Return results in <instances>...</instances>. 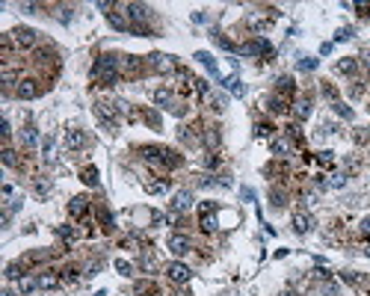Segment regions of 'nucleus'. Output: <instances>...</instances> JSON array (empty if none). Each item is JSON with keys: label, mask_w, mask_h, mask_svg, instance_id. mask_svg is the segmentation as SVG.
Wrapping results in <instances>:
<instances>
[{"label": "nucleus", "mask_w": 370, "mask_h": 296, "mask_svg": "<svg viewBox=\"0 0 370 296\" xmlns=\"http://www.w3.org/2000/svg\"><path fill=\"white\" fill-rule=\"evenodd\" d=\"M119 74H122V56H116V54H104L92 65V80L101 83V86L119 83Z\"/></svg>", "instance_id": "obj_1"}, {"label": "nucleus", "mask_w": 370, "mask_h": 296, "mask_svg": "<svg viewBox=\"0 0 370 296\" xmlns=\"http://www.w3.org/2000/svg\"><path fill=\"white\" fill-rule=\"evenodd\" d=\"M9 39H12V45H18V48H36V45H39V33L30 30V27H18V30L9 33Z\"/></svg>", "instance_id": "obj_2"}, {"label": "nucleus", "mask_w": 370, "mask_h": 296, "mask_svg": "<svg viewBox=\"0 0 370 296\" xmlns=\"http://www.w3.org/2000/svg\"><path fill=\"white\" fill-rule=\"evenodd\" d=\"M237 54H243V56H267V54H273V48H270V42L267 39H255V42H246V45H240L237 48Z\"/></svg>", "instance_id": "obj_3"}, {"label": "nucleus", "mask_w": 370, "mask_h": 296, "mask_svg": "<svg viewBox=\"0 0 370 296\" xmlns=\"http://www.w3.org/2000/svg\"><path fill=\"white\" fill-rule=\"evenodd\" d=\"M15 95H18V98H24V101H30V98H39V95H42V86H39V80L24 77V80H18V89H15Z\"/></svg>", "instance_id": "obj_4"}, {"label": "nucleus", "mask_w": 370, "mask_h": 296, "mask_svg": "<svg viewBox=\"0 0 370 296\" xmlns=\"http://www.w3.org/2000/svg\"><path fill=\"white\" fill-rule=\"evenodd\" d=\"M166 246H169V252H172V255H187V252L193 249V240H190L187 234H169Z\"/></svg>", "instance_id": "obj_5"}, {"label": "nucleus", "mask_w": 370, "mask_h": 296, "mask_svg": "<svg viewBox=\"0 0 370 296\" xmlns=\"http://www.w3.org/2000/svg\"><path fill=\"white\" fill-rule=\"evenodd\" d=\"M166 276H169V281H175V284H187L193 273H190V267H187V264H178V261H175V264H169V267H166Z\"/></svg>", "instance_id": "obj_6"}, {"label": "nucleus", "mask_w": 370, "mask_h": 296, "mask_svg": "<svg viewBox=\"0 0 370 296\" xmlns=\"http://www.w3.org/2000/svg\"><path fill=\"white\" fill-rule=\"evenodd\" d=\"M151 68H154V71H160V74H172V71H175V56L154 54V56H151Z\"/></svg>", "instance_id": "obj_7"}, {"label": "nucleus", "mask_w": 370, "mask_h": 296, "mask_svg": "<svg viewBox=\"0 0 370 296\" xmlns=\"http://www.w3.org/2000/svg\"><path fill=\"white\" fill-rule=\"evenodd\" d=\"M142 68H145V59H142V56H125V59H122V71L128 74V77H136Z\"/></svg>", "instance_id": "obj_8"}, {"label": "nucleus", "mask_w": 370, "mask_h": 296, "mask_svg": "<svg viewBox=\"0 0 370 296\" xmlns=\"http://www.w3.org/2000/svg\"><path fill=\"white\" fill-rule=\"evenodd\" d=\"M86 210H89V199H86V196H74V199L68 202V213H71L74 219L86 216Z\"/></svg>", "instance_id": "obj_9"}, {"label": "nucleus", "mask_w": 370, "mask_h": 296, "mask_svg": "<svg viewBox=\"0 0 370 296\" xmlns=\"http://www.w3.org/2000/svg\"><path fill=\"white\" fill-rule=\"evenodd\" d=\"M190 207H193V193L181 190V193L175 196V202H172V210H175V213H184V210H190Z\"/></svg>", "instance_id": "obj_10"}, {"label": "nucleus", "mask_w": 370, "mask_h": 296, "mask_svg": "<svg viewBox=\"0 0 370 296\" xmlns=\"http://www.w3.org/2000/svg\"><path fill=\"white\" fill-rule=\"evenodd\" d=\"M181 163H184L181 154L172 151V148H163V151H160V166H166V169H178Z\"/></svg>", "instance_id": "obj_11"}, {"label": "nucleus", "mask_w": 370, "mask_h": 296, "mask_svg": "<svg viewBox=\"0 0 370 296\" xmlns=\"http://www.w3.org/2000/svg\"><path fill=\"white\" fill-rule=\"evenodd\" d=\"M133 293H136V296H157V293H160V287H157L154 281L142 278V281H136V284H133Z\"/></svg>", "instance_id": "obj_12"}, {"label": "nucleus", "mask_w": 370, "mask_h": 296, "mask_svg": "<svg viewBox=\"0 0 370 296\" xmlns=\"http://www.w3.org/2000/svg\"><path fill=\"white\" fill-rule=\"evenodd\" d=\"M36 62H42V65H48V62H51V65L56 68V65H59V56H56V51H54V48H39V51H36Z\"/></svg>", "instance_id": "obj_13"}, {"label": "nucleus", "mask_w": 370, "mask_h": 296, "mask_svg": "<svg viewBox=\"0 0 370 296\" xmlns=\"http://www.w3.org/2000/svg\"><path fill=\"white\" fill-rule=\"evenodd\" d=\"M65 145L71 148V151H77V148L86 145V133H83V130H68V133H65Z\"/></svg>", "instance_id": "obj_14"}, {"label": "nucleus", "mask_w": 370, "mask_h": 296, "mask_svg": "<svg viewBox=\"0 0 370 296\" xmlns=\"http://www.w3.org/2000/svg\"><path fill=\"white\" fill-rule=\"evenodd\" d=\"M311 225H314V222H311V216H308V213H296V216H293V231H296V234L311 231Z\"/></svg>", "instance_id": "obj_15"}, {"label": "nucleus", "mask_w": 370, "mask_h": 296, "mask_svg": "<svg viewBox=\"0 0 370 296\" xmlns=\"http://www.w3.org/2000/svg\"><path fill=\"white\" fill-rule=\"evenodd\" d=\"M267 110H270V113H287V98H281V95H270L267 98Z\"/></svg>", "instance_id": "obj_16"}, {"label": "nucleus", "mask_w": 370, "mask_h": 296, "mask_svg": "<svg viewBox=\"0 0 370 296\" xmlns=\"http://www.w3.org/2000/svg\"><path fill=\"white\" fill-rule=\"evenodd\" d=\"M196 59H199V62H202L210 74H213V77H219V68H216V62H213V56H210L207 51H199V54H196Z\"/></svg>", "instance_id": "obj_17"}, {"label": "nucleus", "mask_w": 370, "mask_h": 296, "mask_svg": "<svg viewBox=\"0 0 370 296\" xmlns=\"http://www.w3.org/2000/svg\"><path fill=\"white\" fill-rule=\"evenodd\" d=\"M276 89H278V95H293L296 92V83H293V77H287V74H284V77L276 80Z\"/></svg>", "instance_id": "obj_18"}, {"label": "nucleus", "mask_w": 370, "mask_h": 296, "mask_svg": "<svg viewBox=\"0 0 370 296\" xmlns=\"http://www.w3.org/2000/svg\"><path fill=\"white\" fill-rule=\"evenodd\" d=\"M193 130H196L193 125H181V128H178V139L187 142V145H193V142L199 139V133H193Z\"/></svg>", "instance_id": "obj_19"}, {"label": "nucleus", "mask_w": 370, "mask_h": 296, "mask_svg": "<svg viewBox=\"0 0 370 296\" xmlns=\"http://www.w3.org/2000/svg\"><path fill=\"white\" fill-rule=\"evenodd\" d=\"M335 71H338V74H355V71H358V59L347 56V59H341V62L335 65Z\"/></svg>", "instance_id": "obj_20"}, {"label": "nucleus", "mask_w": 370, "mask_h": 296, "mask_svg": "<svg viewBox=\"0 0 370 296\" xmlns=\"http://www.w3.org/2000/svg\"><path fill=\"white\" fill-rule=\"evenodd\" d=\"M154 101H157V107H169L172 110V89H166V86L154 89Z\"/></svg>", "instance_id": "obj_21"}, {"label": "nucleus", "mask_w": 370, "mask_h": 296, "mask_svg": "<svg viewBox=\"0 0 370 296\" xmlns=\"http://www.w3.org/2000/svg\"><path fill=\"white\" fill-rule=\"evenodd\" d=\"M98 222L104 225V231H113V213H110L104 204H98Z\"/></svg>", "instance_id": "obj_22"}, {"label": "nucleus", "mask_w": 370, "mask_h": 296, "mask_svg": "<svg viewBox=\"0 0 370 296\" xmlns=\"http://www.w3.org/2000/svg\"><path fill=\"white\" fill-rule=\"evenodd\" d=\"M107 18H110V24H113L116 30H130V21L125 15H119V6H116V12H110Z\"/></svg>", "instance_id": "obj_23"}, {"label": "nucleus", "mask_w": 370, "mask_h": 296, "mask_svg": "<svg viewBox=\"0 0 370 296\" xmlns=\"http://www.w3.org/2000/svg\"><path fill=\"white\" fill-rule=\"evenodd\" d=\"M270 148H273V154L284 157V154L290 151V139H281V136H278V139H273V142H270Z\"/></svg>", "instance_id": "obj_24"}, {"label": "nucleus", "mask_w": 370, "mask_h": 296, "mask_svg": "<svg viewBox=\"0 0 370 296\" xmlns=\"http://www.w3.org/2000/svg\"><path fill=\"white\" fill-rule=\"evenodd\" d=\"M80 178H83V184H86V187H98V169H95V166H86Z\"/></svg>", "instance_id": "obj_25"}, {"label": "nucleus", "mask_w": 370, "mask_h": 296, "mask_svg": "<svg viewBox=\"0 0 370 296\" xmlns=\"http://www.w3.org/2000/svg\"><path fill=\"white\" fill-rule=\"evenodd\" d=\"M15 80H18V74H15L12 68H3V92H6V95H9V89L15 86ZM15 89H18V86H15Z\"/></svg>", "instance_id": "obj_26"}, {"label": "nucleus", "mask_w": 370, "mask_h": 296, "mask_svg": "<svg viewBox=\"0 0 370 296\" xmlns=\"http://www.w3.org/2000/svg\"><path fill=\"white\" fill-rule=\"evenodd\" d=\"M270 199H273V204H276V207H281V204H287V193H284L281 187H273V193H270Z\"/></svg>", "instance_id": "obj_27"}, {"label": "nucleus", "mask_w": 370, "mask_h": 296, "mask_svg": "<svg viewBox=\"0 0 370 296\" xmlns=\"http://www.w3.org/2000/svg\"><path fill=\"white\" fill-rule=\"evenodd\" d=\"M21 267H24L21 261L9 264V267H6V278H9V281H21Z\"/></svg>", "instance_id": "obj_28"}, {"label": "nucleus", "mask_w": 370, "mask_h": 296, "mask_svg": "<svg viewBox=\"0 0 370 296\" xmlns=\"http://www.w3.org/2000/svg\"><path fill=\"white\" fill-rule=\"evenodd\" d=\"M210 39H213L219 48H225V51H237V45H231V42H228V39H225L222 33H210Z\"/></svg>", "instance_id": "obj_29"}, {"label": "nucleus", "mask_w": 370, "mask_h": 296, "mask_svg": "<svg viewBox=\"0 0 370 296\" xmlns=\"http://www.w3.org/2000/svg\"><path fill=\"white\" fill-rule=\"evenodd\" d=\"M273 130H276V128H273L270 122H258V125H255V136H273Z\"/></svg>", "instance_id": "obj_30"}, {"label": "nucleus", "mask_w": 370, "mask_h": 296, "mask_svg": "<svg viewBox=\"0 0 370 296\" xmlns=\"http://www.w3.org/2000/svg\"><path fill=\"white\" fill-rule=\"evenodd\" d=\"M142 119H145V122H148V125H151V128H154V130H157V128H160V116H157V113H154V110H142Z\"/></svg>", "instance_id": "obj_31"}, {"label": "nucleus", "mask_w": 370, "mask_h": 296, "mask_svg": "<svg viewBox=\"0 0 370 296\" xmlns=\"http://www.w3.org/2000/svg\"><path fill=\"white\" fill-rule=\"evenodd\" d=\"M18 287H21V293H33L36 287H39V278H21Z\"/></svg>", "instance_id": "obj_32"}, {"label": "nucleus", "mask_w": 370, "mask_h": 296, "mask_svg": "<svg viewBox=\"0 0 370 296\" xmlns=\"http://www.w3.org/2000/svg\"><path fill=\"white\" fill-rule=\"evenodd\" d=\"M284 172H287L284 163H267L264 166V175H284Z\"/></svg>", "instance_id": "obj_33"}, {"label": "nucleus", "mask_w": 370, "mask_h": 296, "mask_svg": "<svg viewBox=\"0 0 370 296\" xmlns=\"http://www.w3.org/2000/svg\"><path fill=\"white\" fill-rule=\"evenodd\" d=\"M335 113H338L341 119H352V116H355V113H352V110H350L347 104H341V101H335Z\"/></svg>", "instance_id": "obj_34"}, {"label": "nucleus", "mask_w": 370, "mask_h": 296, "mask_svg": "<svg viewBox=\"0 0 370 296\" xmlns=\"http://www.w3.org/2000/svg\"><path fill=\"white\" fill-rule=\"evenodd\" d=\"M308 116H311L308 101H299V104H296V119H308Z\"/></svg>", "instance_id": "obj_35"}, {"label": "nucleus", "mask_w": 370, "mask_h": 296, "mask_svg": "<svg viewBox=\"0 0 370 296\" xmlns=\"http://www.w3.org/2000/svg\"><path fill=\"white\" fill-rule=\"evenodd\" d=\"M225 86H228V89H231L234 95H243V92H246V86H243V83H240L237 77H231V80H225Z\"/></svg>", "instance_id": "obj_36"}, {"label": "nucleus", "mask_w": 370, "mask_h": 296, "mask_svg": "<svg viewBox=\"0 0 370 296\" xmlns=\"http://www.w3.org/2000/svg\"><path fill=\"white\" fill-rule=\"evenodd\" d=\"M3 163H6V166H18V157H15V151H12L9 145L3 148Z\"/></svg>", "instance_id": "obj_37"}, {"label": "nucleus", "mask_w": 370, "mask_h": 296, "mask_svg": "<svg viewBox=\"0 0 370 296\" xmlns=\"http://www.w3.org/2000/svg\"><path fill=\"white\" fill-rule=\"evenodd\" d=\"M59 237L65 243H74V240H77V231H74V228H59Z\"/></svg>", "instance_id": "obj_38"}, {"label": "nucleus", "mask_w": 370, "mask_h": 296, "mask_svg": "<svg viewBox=\"0 0 370 296\" xmlns=\"http://www.w3.org/2000/svg\"><path fill=\"white\" fill-rule=\"evenodd\" d=\"M317 163L320 166H332V163H335V157H332V151H320L317 154Z\"/></svg>", "instance_id": "obj_39"}, {"label": "nucleus", "mask_w": 370, "mask_h": 296, "mask_svg": "<svg viewBox=\"0 0 370 296\" xmlns=\"http://www.w3.org/2000/svg\"><path fill=\"white\" fill-rule=\"evenodd\" d=\"M21 139H24V145H36V130H33V128H24Z\"/></svg>", "instance_id": "obj_40"}, {"label": "nucleus", "mask_w": 370, "mask_h": 296, "mask_svg": "<svg viewBox=\"0 0 370 296\" xmlns=\"http://www.w3.org/2000/svg\"><path fill=\"white\" fill-rule=\"evenodd\" d=\"M216 228V222H213V216L207 213V216H202V231H213Z\"/></svg>", "instance_id": "obj_41"}, {"label": "nucleus", "mask_w": 370, "mask_h": 296, "mask_svg": "<svg viewBox=\"0 0 370 296\" xmlns=\"http://www.w3.org/2000/svg\"><path fill=\"white\" fill-rule=\"evenodd\" d=\"M299 68H302V71H311V68H317V59H311V56H305V59L299 62Z\"/></svg>", "instance_id": "obj_42"}, {"label": "nucleus", "mask_w": 370, "mask_h": 296, "mask_svg": "<svg viewBox=\"0 0 370 296\" xmlns=\"http://www.w3.org/2000/svg\"><path fill=\"white\" fill-rule=\"evenodd\" d=\"M116 270H119L122 276H130V264H128V261H116Z\"/></svg>", "instance_id": "obj_43"}, {"label": "nucleus", "mask_w": 370, "mask_h": 296, "mask_svg": "<svg viewBox=\"0 0 370 296\" xmlns=\"http://www.w3.org/2000/svg\"><path fill=\"white\" fill-rule=\"evenodd\" d=\"M21 9H24V12H30V15H36L42 6H39V3H21Z\"/></svg>", "instance_id": "obj_44"}, {"label": "nucleus", "mask_w": 370, "mask_h": 296, "mask_svg": "<svg viewBox=\"0 0 370 296\" xmlns=\"http://www.w3.org/2000/svg\"><path fill=\"white\" fill-rule=\"evenodd\" d=\"M350 36H352V30H350V27H344V30H341L338 36H335V39H338V42H347V39H350Z\"/></svg>", "instance_id": "obj_45"}, {"label": "nucleus", "mask_w": 370, "mask_h": 296, "mask_svg": "<svg viewBox=\"0 0 370 296\" xmlns=\"http://www.w3.org/2000/svg\"><path fill=\"white\" fill-rule=\"evenodd\" d=\"M62 278H65V281H74V278H77V270H74V267H68V270L62 273Z\"/></svg>", "instance_id": "obj_46"}, {"label": "nucleus", "mask_w": 370, "mask_h": 296, "mask_svg": "<svg viewBox=\"0 0 370 296\" xmlns=\"http://www.w3.org/2000/svg\"><path fill=\"white\" fill-rule=\"evenodd\" d=\"M213 210H216L213 202H204V204H202V216H207V213H213Z\"/></svg>", "instance_id": "obj_47"}, {"label": "nucleus", "mask_w": 370, "mask_h": 296, "mask_svg": "<svg viewBox=\"0 0 370 296\" xmlns=\"http://www.w3.org/2000/svg\"><path fill=\"white\" fill-rule=\"evenodd\" d=\"M358 15L361 18H370V3H358Z\"/></svg>", "instance_id": "obj_48"}, {"label": "nucleus", "mask_w": 370, "mask_h": 296, "mask_svg": "<svg viewBox=\"0 0 370 296\" xmlns=\"http://www.w3.org/2000/svg\"><path fill=\"white\" fill-rule=\"evenodd\" d=\"M323 92H326V98H332V101H335V98H338V92H335V86H329V83L323 86Z\"/></svg>", "instance_id": "obj_49"}, {"label": "nucleus", "mask_w": 370, "mask_h": 296, "mask_svg": "<svg viewBox=\"0 0 370 296\" xmlns=\"http://www.w3.org/2000/svg\"><path fill=\"white\" fill-rule=\"evenodd\" d=\"M323 293H326V296H338V287H335V284H326Z\"/></svg>", "instance_id": "obj_50"}, {"label": "nucleus", "mask_w": 370, "mask_h": 296, "mask_svg": "<svg viewBox=\"0 0 370 296\" xmlns=\"http://www.w3.org/2000/svg\"><path fill=\"white\" fill-rule=\"evenodd\" d=\"M204 163H207V166H210V169H213V166H216V163H219V157H216V154H213V151H210V154H207V160H204Z\"/></svg>", "instance_id": "obj_51"}, {"label": "nucleus", "mask_w": 370, "mask_h": 296, "mask_svg": "<svg viewBox=\"0 0 370 296\" xmlns=\"http://www.w3.org/2000/svg\"><path fill=\"white\" fill-rule=\"evenodd\" d=\"M329 187H344V178H341V175H338V178H332V181H329Z\"/></svg>", "instance_id": "obj_52"}, {"label": "nucleus", "mask_w": 370, "mask_h": 296, "mask_svg": "<svg viewBox=\"0 0 370 296\" xmlns=\"http://www.w3.org/2000/svg\"><path fill=\"white\" fill-rule=\"evenodd\" d=\"M361 231H364V234L370 237V219H364V222H361Z\"/></svg>", "instance_id": "obj_53"}, {"label": "nucleus", "mask_w": 370, "mask_h": 296, "mask_svg": "<svg viewBox=\"0 0 370 296\" xmlns=\"http://www.w3.org/2000/svg\"><path fill=\"white\" fill-rule=\"evenodd\" d=\"M364 62H367V68H370V48L364 51Z\"/></svg>", "instance_id": "obj_54"}, {"label": "nucleus", "mask_w": 370, "mask_h": 296, "mask_svg": "<svg viewBox=\"0 0 370 296\" xmlns=\"http://www.w3.org/2000/svg\"><path fill=\"white\" fill-rule=\"evenodd\" d=\"M3 296H15V293H9V290H6V293H3Z\"/></svg>", "instance_id": "obj_55"}, {"label": "nucleus", "mask_w": 370, "mask_h": 296, "mask_svg": "<svg viewBox=\"0 0 370 296\" xmlns=\"http://www.w3.org/2000/svg\"><path fill=\"white\" fill-rule=\"evenodd\" d=\"M284 296H293V293H284Z\"/></svg>", "instance_id": "obj_56"}]
</instances>
